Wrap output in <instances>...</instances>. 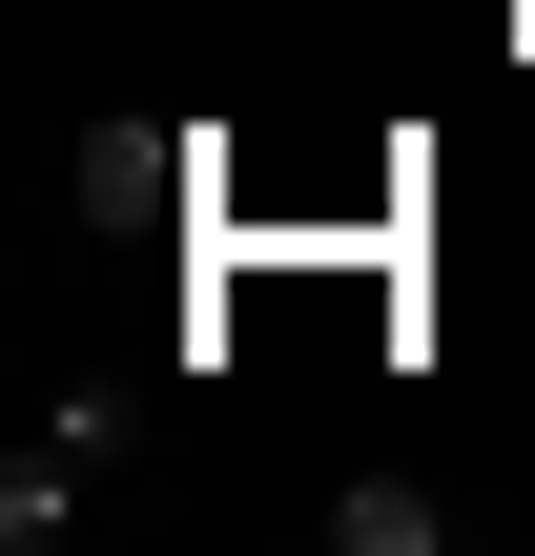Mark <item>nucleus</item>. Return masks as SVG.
Instances as JSON below:
<instances>
[{"label": "nucleus", "mask_w": 535, "mask_h": 556, "mask_svg": "<svg viewBox=\"0 0 535 556\" xmlns=\"http://www.w3.org/2000/svg\"><path fill=\"white\" fill-rule=\"evenodd\" d=\"M82 454H103V413H62V433H21V454H0V556L82 536Z\"/></svg>", "instance_id": "nucleus-1"}, {"label": "nucleus", "mask_w": 535, "mask_h": 556, "mask_svg": "<svg viewBox=\"0 0 535 556\" xmlns=\"http://www.w3.org/2000/svg\"><path fill=\"white\" fill-rule=\"evenodd\" d=\"M165 165H186L165 124H103V144H82V227H165V206H186Z\"/></svg>", "instance_id": "nucleus-2"}, {"label": "nucleus", "mask_w": 535, "mask_h": 556, "mask_svg": "<svg viewBox=\"0 0 535 556\" xmlns=\"http://www.w3.org/2000/svg\"><path fill=\"white\" fill-rule=\"evenodd\" d=\"M433 536H454V516H433L412 475H351V495H330V556H433Z\"/></svg>", "instance_id": "nucleus-3"}]
</instances>
